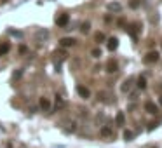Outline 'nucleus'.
Masks as SVG:
<instances>
[{
    "instance_id": "1",
    "label": "nucleus",
    "mask_w": 162,
    "mask_h": 148,
    "mask_svg": "<svg viewBox=\"0 0 162 148\" xmlns=\"http://www.w3.org/2000/svg\"><path fill=\"white\" fill-rule=\"evenodd\" d=\"M143 61H145V63H157V61H159V52H157V51L147 52V56L143 58Z\"/></svg>"
},
{
    "instance_id": "2",
    "label": "nucleus",
    "mask_w": 162,
    "mask_h": 148,
    "mask_svg": "<svg viewBox=\"0 0 162 148\" xmlns=\"http://www.w3.org/2000/svg\"><path fill=\"white\" fill-rule=\"evenodd\" d=\"M145 112L150 113V115H157L159 113V106L155 105V103H152V101H147L145 103Z\"/></svg>"
},
{
    "instance_id": "3",
    "label": "nucleus",
    "mask_w": 162,
    "mask_h": 148,
    "mask_svg": "<svg viewBox=\"0 0 162 148\" xmlns=\"http://www.w3.org/2000/svg\"><path fill=\"white\" fill-rule=\"evenodd\" d=\"M68 23H70V16H68V14H59L56 18V25H58V26H61V28H64Z\"/></svg>"
},
{
    "instance_id": "4",
    "label": "nucleus",
    "mask_w": 162,
    "mask_h": 148,
    "mask_svg": "<svg viewBox=\"0 0 162 148\" xmlns=\"http://www.w3.org/2000/svg\"><path fill=\"white\" fill-rule=\"evenodd\" d=\"M77 94L80 96V98H84V99H87L89 96H91V91L85 87V85H77Z\"/></svg>"
},
{
    "instance_id": "5",
    "label": "nucleus",
    "mask_w": 162,
    "mask_h": 148,
    "mask_svg": "<svg viewBox=\"0 0 162 148\" xmlns=\"http://www.w3.org/2000/svg\"><path fill=\"white\" fill-rule=\"evenodd\" d=\"M75 42H77L75 38H71V37H64V38L59 40V45H61V47H73Z\"/></svg>"
},
{
    "instance_id": "6",
    "label": "nucleus",
    "mask_w": 162,
    "mask_h": 148,
    "mask_svg": "<svg viewBox=\"0 0 162 148\" xmlns=\"http://www.w3.org/2000/svg\"><path fill=\"white\" fill-rule=\"evenodd\" d=\"M106 11H110V12H120L122 5H120L119 2H110V4H106Z\"/></svg>"
},
{
    "instance_id": "7",
    "label": "nucleus",
    "mask_w": 162,
    "mask_h": 148,
    "mask_svg": "<svg viewBox=\"0 0 162 148\" xmlns=\"http://www.w3.org/2000/svg\"><path fill=\"white\" fill-rule=\"evenodd\" d=\"M106 47H108V51H117V47H119V38H117V37H112V38H108V42H106Z\"/></svg>"
},
{
    "instance_id": "8",
    "label": "nucleus",
    "mask_w": 162,
    "mask_h": 148,
    "mask_svg": "<svg viewBox=\"0 0 162 148\" xmlns=\"http://www.w3.org/2000/svg\"><path fill=\"white\" fill-rule=\"evenodd\" d=\"M117 70H119V63H117L115 59H110V61L106 63V71H108V73H115Z\"/></svg>"
},
{
    "instance_id": "9",
    "label": "nucleus",
    "mask_w": 162,
    "mask_h": 148,
    "mask_svg": "<svg viewBox=\"0 0 162 148\" xmlns=\"http://www.w3.org/2000/svg\"><path fill=\"white\" fill-rule=\"evenodd\" d=\"M133 84H134V78H133V77H129V78L126 80V82L122 84L120 91H122V92H129V91H131V87H133Z\"/></svg>"
},
{
    "instance_id": "10",
    "label": "nucleus",
    "mask_w": 162,
    "mask_h": 148,
    "mask_svg": "<svg viewBox=\"0 0 162 148\" xmlns=\"http://www.w3.org/2000/svg\"><path fill=\"white\" fill-rule=\"evenodd\" d=\"M99 133H101V136H103V138H112V136H113V129L110 126H103Z\"/></svg>"
},
{
    "instance_id": "11",
    "label": "nucleus",
    "mask_w": 162,
    "mask_h": 148,
    "mask_svg": "<svg viewBox=\"0 0 162 148\" xmlns=\"http://www.w3.org/2000/svg\"><path fill=\"white\" fill-rule=\"evenodd\" d=\"M38 106L42 108L44 112H47V110L51 108V103H49V99H47V98H40V101H38Z\"/></svg>"
},
{
    "instance_id": "12",
    "label": "nucleus",
    "mask_w": 162,
    "mask_h": 148,
    "mask_svg": "<svg viewBox=\"0 0 162 148\" xmlns=\"http://www.w3.org/2000/svg\"><path fill=\"white\" fill-rule=\"evenodd\" d=\"M124 122H126L124 112H119V113H117V117H115V124H117V126H124Z\"/></svg>"
},
{
    "instance_id": "13",
    "label": "nucleus",
    "mask_w": 162,
    "mask_h": 148,
    "mask_svg": "<svg viewBox=\"0 0 162 148\" xmlns=\"http://www.w3.org/2000/svg\"><path fill=\"white\" fill-rule=\"evenodd\" d=\"M136 84H138L140 89H145V87H147V77H145V75H140L138 80H136Z\"/></svg>"
},
{
    "instance_id": "14",
    "label": "nucleus",
    "mask_w": 162,
    "mask_h": 148,
    "mask_svg": "<svg viewBox=\"0 0 162 148\" xmlns=\"http://www.w3.org/2000/svg\"><path fill=\"white\" fill-rule=\"evenodd\" d=\"M49 37V31L47 30H38L37 31V40H45Z\"/></svg>"
},
{
    "instance_id": "15",
    "label": "nucleus",
    "mask_w": 162,
    "mask_h": 148,
    "mask_svg": "<svg viewBox=\"0 0 162 148\" xmlns=\"http://www.w3.org/2000/svg\"><path fill=\"white\" fill-rule=\"evenodd\" d=\"M160 124H162V120H154V122H150V124L147 126V131L150 133V131H154V129H157V127L160 126Z\"/></svg>"
},
{
    "instance_id": "16",
    "label": "nucleus",
    "mask_w": 162,
    "mask_h": 148,
    "mask_svg": "<svg viewBox=\"0 0 162 148\" xmlns=\"http://www.w3.org/2000/svg\"><path fill=\"white\" fill-rule=\"evenodd\" d=\"M89 30H91V23H89V21L82 23V26H80V31H82V33H89Z\"/></svg>"
},
{
    "instance_id": "17",
    "label": "nucleus",
    "mask_w": 162,
    "mask_h": 148,
    "mask_svg": "<svg viewBox=\"0 0 162 148\" xmlns=\"http://www.w3.org/2000/svg\"><path fill=\"white\" fill-rule=\"evenodd\" d=\"M133 136H134L133 131H129V129L124 131V140H126V141H131V140H133Z\"/></svg>"
},
{
    "instance_id": "18",
    "label": "nucleus",
    "mask_w": 162,
    "mask_h": 148,
    "mask_svg": "<svg viewBox=\"0 0 162 148\" xmlns=\"http://www.w3.org/2000/svg\"><path fill=\"white\" fill-rule=\"evenodd\" d=\"M54 56L59 58V61H64V59H66V52H63V51H56Z\"/></svg>"
},
{
    "instance_id": "19",
    "label": "nucleus",
    "mask_w": 162,
    "mask_h": 148,
    "mask_svg": "<svg viewBox=\"0 0 162 148\" xmlns=\"http://www.w3.org/2000/svg\"><path fill=\"white\" fill-rule=\"evenodd\" d=\"M9 49H11V45H9V44H4V45H0V56H2V54H7Z\"/></svg>"
},
{
    "instance_id": "20",
    "label": "nucleus",
    "mask_w": 162,
    "mask_h": 148,
    "mask_svg": "<svg viewBox=\"0 0 162 148\" xmlns=\"http://www.w3.org/2000/svg\"><path fill=\"white\" fill-rule=\"evenodd\" d=\"M64 106V99L61 96H56V108H63Z\"/></svg>"
},
{
    "instance_id": "21",
    "label": "nucleus",
    "mask_w": 162,
    "mask_h": 148,
    "mask_svg": "<svg viewBox=\"0 0 162 148\" xmlns=\"http://www.w3.org/2000/svg\"><path fill=\"white\" fill-rule=\"evenodd\" d=\"M64 133H75V124H68V127H64Z\"/></svg>"
},
{
    "instance_id": "22",
    "label": "nucleus",
    "mask_w": 162,
    "mask_h": 148,
    "mask_svg": "<svg viewBox=\"0 0 162 148\" xmlns=\"http://www.w3.org/2000/svg\"><path fill=\"white\" fill-rule=\"evenodd\" d=\"M129 7H131V9H138V7H140V0H131V2H129Z\"/></svg>"
},
{
    "instance_id": "23",
    "label": "nucleus",
    "mask_w": 162,
    "mask_h": 148,
    "mask_svg": "<svg viewBox=\"0 0 162 148\" xmlns=\"http://www.w3.org/2000/svg\"><path fill=\"white\" fill-rule=\"evenodd\" d=\"M94 38H96V42H103V40H105V35H103L101 31H98V33L94 35Z\"/></svg>"
},
{
    "instance_id": "24",
    "label": "nucleus",
    "mask_w": 162,
    "mask_h": 148,
    "mask_svg": "<svg viewBox=\"0 0 162 148\" xmlns=\"http://www.w3.org/2000/svg\"><path fill=\"white\" fill-rule=\"evenodd\" d=\"M91 54H92V58H99V56H101V49H98V47H96V49H92Z\"/></svg>"
},
{
    "instance_id": "25",
    "label": "nucleus",
    "mask_w": 162,
    "mask_h": 148,
    "mask_svg": "<svg viewBox=\"0 0 162 148\" xmlns=\"http://www.w3.org/2000/svg\"><path fill=\"white\" fill-rule=\"evenodd\" d=\"M21 75H23V70H18V71H14V75H12V77H14V78H19Z\"/></svg>"
},
{
    "instance_id": "26",
    "label": "nucleus",
    "mask_w": 162,
    "mask_h": 148,
    "mask_svg": "<svg viewBox=\"0 0 162 148\" xmlns=\"http://www.w3.org/2000/svg\"><path fill=\"white\" fill-rule=\"evenodd\" d=\"M11 35H16V37H21V31H14V30H9Z\"/></svg>"
},
{
    "instance_id": "27",
    "label": "nucleus",
    "mask_w": 162,
    "mask_h": 148,
    "mask_svg": "<svg viewBox=\"0 0 162 148\" xmlns=\"http://www.w3.org/2000/svg\"><path fill=\"white\" fill-rule=\"evenodd\" d=\"M26 51H28V49H26V45H21V47H19V52H21V54H25Z\"/></svg>"
},
{
    "instance_id": "28",
    "label": "nucleus",
    "mask_w": 162,
    "mask_h": 148,
    "mask_svg": "<svg viewBox=\"0 0 162 148\" xmlns=\"http://www.w3.org/2000/svg\"><path fill=\"white\" fill-rule=\"evenodd\" d=\"M159 105L162 106V96H160V98H159Z\"/></svg>"
},
{
    "instance_id": "29",
    "label": "nucleus",
    "mask_w": 162,
    "mask_h": 148,
    "mask_svg": "<svg viewBox=\"0 0 162 148\" xmlns=\"http://www.w3.org/2000/svg\"><path fill=\"white\" fill-rule=\"evenodd\" d=\"M4 2H7V0H4Z\"/></svg>"
}]
</instances>
